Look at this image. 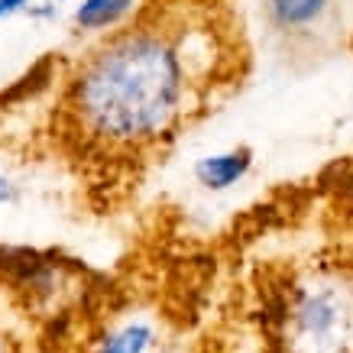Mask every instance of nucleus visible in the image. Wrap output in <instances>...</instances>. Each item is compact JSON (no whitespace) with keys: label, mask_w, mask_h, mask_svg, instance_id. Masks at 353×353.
I'll return each mask as SVG.
<instances>
[{"label":"nucleus","mask_w":353,"mask_h":353,"mask_svg":"<svg viewBox=\"0 0 353 353\" xmlns=\"http://www.w3.org/2000/svg\"><path fill=\"white\" fill-rule=\"evenodd\" d=\"M217 3L162 10L150 3L143 20L114 32L75 72L65 117L88 146L139 152L175 137L188 114L208 108L217 78H240L234 36L214 17ZM240 59V55H236Z\"/></svg>","instance_id":"nucleus-1"},{"label":"nucleus","mask_w":353,"mask_h":353,"mask_svg":"<svg viewBox=\"0 0 353 353\" xmlns=\"http://www.w3.org/2000/svg\"><path fill=\"white\" fill-rule=\"evenodd\" d=\"M259 353H353V256L266 263L253 279Z\"/></svg>","instance_id":"nucleus-2"},{"label":"nucleus","mask_w":353,"mask_h":353,"mask_svg":"<svg viewBox=\"0 0 353 353\" xmlns=\"http://www.w3.org/2000/svg\"><path fill=\"white\" fill-rule=\"evenodd\" d=\"M253 165V152L250 150H230V152H217V156H208L194 165V175L204 188L211 192H224L230 185H236Z\"/></svg>","instance_id":"nucleus-3"},{"label":"nucleus","mask_w":353,"mask_h":353,"mask_svg":"<svg viewBox=\"0 0 353 353\" xmlns=\"http://www.w3.org/2000/svg\"><path fill=\"white\" fill-rule=\"evenodd\" d=\"M269 20L276 23L282 32H301L314 30L324 20V13L331 7V0H266Z\"/></svg>","instance_id":"nucleus-4"},{"label":"nucleus","mask_w":353,"mask_h":353,"mask_svg":"<svg viewBox=\"0 0 353 353\" xmlns=\"http://www.w3.org/2000/svg\"><path fill=\"white\" fill-rule=\"evenodd\" d=\"M133 10V0H85L75 10V23L81 30H108L117 26Z\"/></svg>","instance_id":"nucleus-5"},{"label":"nucleus","mask_w":353,"mask_h":353,"mask_svg":"<svg viewBox=\"0 0 353 353\" xmlns=\"http://www.w3.org/2000/svg\"><path fill=\"white\" fill-rule=\"evenodd\" d=\"M150 343H152V327L143 321H133L110 334L104 347H101V353H146Z\"/></svg>","instance_id":"nucleus-6"},{"label":"nucleus","mask_w":353,"mask_h":353,"mask_svg":"<svg viewBox=\"0 0 353 353\" xmlns=\"http://www.w3.org/2000/svg\"><path fill=\"white\" fill-rule=\"evenodd\" d=\"M30 7V0H0V20H7L13 13H20Z\"/></svg>","instance_id":"nucleus-7"},{"label":"nucleus","mask_w":353,"mask_h":353,"mask_svg":"<svg viewBox=\"0 0 353 353\" xmlns=\"http://www.w3.org/2000/svg\"><path fill=\"white\" fill-rule=\"evenodd\" d=\"M10 198H13V185L7 182L3 175H0V204H3V201H10Z\"/></svg>","instance_id":"nucleus-8"},{"label":"nucleus","mask_w":353,"mask_h":353,"mask_svg":"<svg viewBox=\"0 0 353 353\" xmlns=\"http://www.w3.org/2000/svg\"><path fill=\"white\" fill-rule=\"evenodd\" d=\"M0 353H17V350H13V341L3 331H0Z\"/></svg>","instance_id":"nucleus-9"}]
</instances>
